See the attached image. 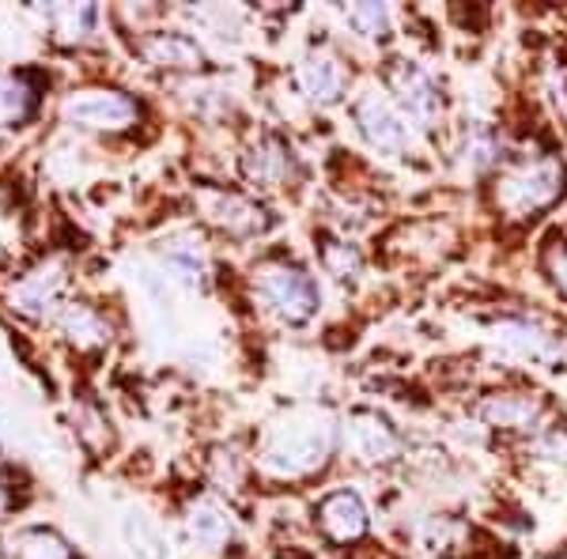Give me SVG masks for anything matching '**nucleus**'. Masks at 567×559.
Here are the masks:
<instances>
[{
    "mask_svg": "<svg viewBox=\"0 0 567 559\" xmlns=\"http://www.w3.org/2000/svg\"><path fill=\"white\" fill-rule=\"evenodd\" d=\"M58 288H61V277H58V269H39V272H31L20 288H16V302H20V310H42L45 302H53V296H58Z\"/></svg>",
    "mask_w": 567,
    "mask_h": 559,
    "instance_id": "dca6fc26",
    "label": "nucleus"
},
{
    "mask_svg": "<svg viewBox=\"0 0 567 559\" xmlns=\"http://www.w3.org/2000/svg\"><path fill=\"white\" fill-rule=\"evenodd\" d=\"M34 99H39V91H34V84L23 76V72L0 76V130H4V125L27 122L34 110Z\"/></svg>",
    "mask_w": 567,
    "mask_h": 559,
    "instance_id": "9b49d317",
    "label": "nucleus"
},
{
    "mask_svg": "<svg viewBox=\"0 0 567 559\" xmlns=\"http://www.w3.org/2000/svg\"><path fill=\"white\" fill-rule=\"evenodd\" d=\"M299 87H303L307 99L315 103H337L344 91V65L329 53H310V58L299 61Z\"/></svg>",
    "mask_w": 567,
    "mask_h": 559,
    "instance_id": "1a4fd4ad",
    "label": "nucleus"
},
{
    "mask_svg": "<svg viewBox=\"0 0 567 559\" xmlns=\"http://www.w3.org/2000/svg\"><path fill=\"white\" fill-rule=\"evenodd\" d=\"M542 412V401L526 393H503V397L484 405V420L496 427H529Z\"/></svg>",
    "mask_w": 567,
    "mask_h": 559,
    "instance_id": "ddd939ff",
    "label": "nucleus"
},
{
    "mask_svg": "<svg viewBox=\"0 0 567 559\" xmlns=\"http://www.w3.org/2000/svg\"><path fill=\"white\" fill-rule=\"evenodd\" d=\"M344 23L352 27L360 39H382L390 31V15L379 4H352L344 8Z\"/></svg>",
    "mask_w": 567,
    "mask_h": 559,
    "instance_id": "a211bd4d",
    "label": "nucleus"
},
{
    "mask_svg": "<svg viewBox=\"0 0 567 559\" xmlns=\"http://www.w3.org/2000/svg\"><path fill=\"white\" fill-rule=\"evenodd\" d=\"M329 446H333V427L318 416H291L284 427H272L265 438L261 462L269 473L299 476L310 473L326 462Z\"/></svg>",
    "mask_w": 567,
    "mask_h": 559,
    "instance_id": "f257e3e1",
    "label": "nucleus"
},
{
    "mask_svg": "<svg viewBox=\"0 0 567 559\" xmlns=\"http://www.w3.org/2000/svg\"><path fill=\"white\" fill-rule=\"evenodd\" d=\"M326 265L337 272V277H355V272H360V253L344 242H333L326 250Z\"/></svg>",
    "mask_w": 567,
    "mask_h": 559,
    "instance_id": "6ab92c4d",
    "label": "nucleus"
},
{
    "mask_svg": "<svg viewBox=\"0 0 567 559\" xmlns=\"http://www.w3.org/2000/svg\"><path fill=\"white\" fill-rule=\"evenodd\" d=\"M318 526L329 540L349 545V540H360L368 534V507L355 491H333L318 507Z\"/></svg>",
    "mask_w": 567,
    "mask_h": 559,
    "instance_id": "0eeeda50",
    "label": "nucleus"
},
{
    "mask_svg": "<svg viewBox=\"0 0 567 559\" xmlns=\"http://www.w3.org/2000/svg\"><path fill=\"white\" fill-rule=\"evenodd\" d=\"M61 329H65L80 348H95V344L106 341L103 318H99L91 307H84V302H72V307H65V314H61Z\"/></svg>",
    "mask_w": 567,
    "mask_h": 559,
    "instance_id": "2eb2a0df",
    "label": "nucleus"
},
{
    "mask_svg": "<svg viewBox=\"0 0 567 559\" xmlns=\"http://www.w3.org/2000/svg\"><path fill=\"white\" fill-rule=\"evenodd\" d=\"M148 58H152V65H163V69H197L200 65L197 42H189L186 34H155L148 42Z\"/></svg>",
    "mask_w": 567,
    "mask_h": 559,
    "instance_id": "4468645a",
    "label": "nucleus"
},
{
    "mask_svg": "<svg viewBox=\"0 0 567 559\" xmlns=\"http://www.w3.org/2000/svg\"><path fill=\"white\" fill-rule=\"evenodd\" d=\"M125 537H130L136 559H167V545H163L159 529L148 518H125Z\"/></svg>",
    "mask_w": 567,
    "mask_h": 559,
    "instance_id": "f3484780",
    "label": "nucleus"
},
{
    "mask_svg": "<svg viewBox=\"0 0 567 559\" xmlns=\"http://www.w3.org/2000/svg\"><path fill=\"white\" fill-rule=\"evenodd\" d=\"M288 170H291V152L280 141H261L250 152V159H246V174L254 182H261V186H277V182L288 178Z\"/></svg>",
    "mask_w": 567,
    "mask_h": 559,
    "instance_id": "f8f14e48",
    "label": "nucleus"
},
{
    "mask_svg": "<svg viewBox=\"0 0 567 559\" xmlns=\"http://www.w3.org/2000/svg\"><path fill=\"white\" fill-rule=\"evenodd\" d=\"M61 117H65L69 125H80V130L122 133L141 117V106H136L125 91L84 87V91H72L65 103H61Z\"/></svg>",
    "mask_w": 567,
    "mask_h": 559,
    "instance_id": "f03ea898",
    "label": "nucleus"
},
{
    "mask_svg": "<svg viewBox=\"0 0 567 559\" xmlns=\"http://www.w3.org/2000/svg\"><path fill=\"white\" fill-rule=\"evenodd\" d=\"M8 503H12V499H8V491L0 488V510H8Z\"/></svg>",
    "mask_w": 567,
    "mask_h": 559,
    "instance_id": "4be33fe9",
    "label": "nucleus"
},
{
    "mask_svg": "<svg viewBox=\"0 0 567 559\" xmlns=\"http://www.w3.org/2000/svg\"><path fill=\"white\" fill-rule=\"evenodd\" d=\"M390 87L398 91L401 106H405L420 125H432L439 117V110H443V99H439L435 80L427 76L424 69H416L413 61H393Z\"/></svg>",
    "mask_w": 567,
    "mask_h": 559,
    "instance_id": "39448f33",
    "label": "nucleus"
},
{
    "mask_svg": "<svg viewBox=\"0 0 567 559\" xmlns=\"http://www.w3.org/2000/svg\"><path fill=\"white\" fill-rule=\"evenodd\" d=\"M537 454L542 457H553V462H567V427H545L537 435Z\"/></svg>",
    "mask_w": 567,
    "mask_h": 559,
    "instance_id": "aec40b11",
    "label": "nucleus"
},
{
    "mask_svg": "<svg viewBox=\"0 0 567 559\" xmlns=\"http://www.w3.org/2000/svg\"><path fill=\"white\" fill-rule=\"evenodd\" d=\"M548 277H553L556 291L567 299V246H556V250H548Z\"/></svg>",
    "mask_w": 567,
    "mask_h": 559,
    "instance_id": "412c9836",
    "label": "nucleus"
},
{
    "mask_svg": "<svg viewBox=\"0 0 567 559\" xmlns=\"http://www.w3.org/2000/svg\"><path fill=\"white\" fill-rule=\"evenodd\" d=\"M355 122H360L371 148H379L382 155L405 152V125H401L398 110H393L386 99L374 95V91H368V95L355 103Z\"/></svg>",
    "mask_w": 567,
    "mask_h": 559,
    "instance_id": "423d86ee",
    "label": "nucleus"
},
{
    "mask_svg": "<svg viewBox=\"0 0 567 559\" xmlns=\"http://www.w3.org/2000/svg\"><path fill=\"white\" fill-rule=\"evenodd\" d=\"M258 291H261V299L284 318V322H307V318L318 310V302H322L318 283L310 280L303 269L284 265V261L265 265V269L258 272Z\"/></svg>",
    "mask_w": 567,
    "mask_h": 559,
    "instance_id": "20e7f679",
    "label": "nucleus"
},
{
    "mask_svg": "<svg viewBox=\"0 0 567 559\" xmlns=\"http://www.w3.org/2000/svg\"><path fill=\"white\" fill-rule=\"evenodd\" d=\"M564 194V167L553 159H537L518 167L499 182V205L515 216L542 213Z\"/></svg>",
    "mask_w": 567,
    "mask_h": 559,
    "instance_id": "7ed1b4c3",
    "label": "nucleus"
},
{
    "mask_svg": "<svg viewBox=\"0 0 567 559\" xmlns=\"http://www.w3.org/2000/svg\"><path fill=\"white\" fill-rule=\"evenodd\" d=\"M349 451L360 462H386V457L401 451V438L393 435L386 420H379L374 412H360L349 424Z\"/></svg>",
    "mask_w": 567,
    "mask_h": 559,
    "instance_id": "6e6552de",
    "label": "nucleus"
},
{
    "mask_svg": "<svg viewBox=\"0 0 567 559\" xmlns=\"http://www.w3.org/2000/svg\"><path fill=\"white\" fill-rule=\"evenodd\" d=\"M186 534L197 548L216 552V548H224L227 537H231V521H227L224 510L213 507V503H194L186 515Z\"/></svg>",
    "mask_w": 567,
    "mask_h": 559,
    "instance_id": "9d476101",
    "label": "nucleus"
}]
</instances>
